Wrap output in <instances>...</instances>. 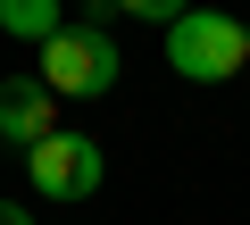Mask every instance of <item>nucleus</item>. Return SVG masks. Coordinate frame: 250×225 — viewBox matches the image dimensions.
Masks as SVG:
<instances>
[{"mask_svg":"<svg viewBox=\"0 0 250 225\" xmlns=\"http://www.w3.org/2000/svg\"><path fill=\"white\" fill-rule=\"evenodd\" d=\"M167 67H175L184 83H233V75L250 67V34H242V17H217V9L175 17V25H167Z\"/></svg>","mask_w":250,"mask_h":225,"instance_id":"1","label":"nucleus"},{"mask_svg":"<svg viewBox=\"0 0 250 225\" xmlns=\"http://www.w3.org/2000/svg\"><path fill=\"white\" fill-rule=\"evenodd\" d=\"M117 67H125V59H117V42H108L92 17H83V25L67 17V34L42 42V83H50V100H100V92L117 83Z\"/></svg>","mask_w":250,"mask_h":225,"instance_id":"2","label":"nucleus"},{"mask_svg":"<svg viewBox=\"0 0 250 225\" xmlns=\"http://www.w3.org/2000/svg\"><path fill=\"white\" fill-rule=\"evenodd\" d=\"M25 175H34V192H42V200H92V192H100V142L59 125L50 142H34V150H25Z\"/></svg>","mask_w":250,"mask_h":225,"instance_id":"3","label":"nucleus"},{"mask_svg":"<svg viewBox=\"0 0 250 225\" xmlns=\"http://www.w3.org/2000/svg\"><path fill=\"white\" fill-rule=\"evenodd\" d=\"M50 134H59V100H50V83H42V75H9V83H0V142L25 159V150L50 142Z\"/></svg>","mask_w":250,"mask_h":225,"instance_id":"4","label":"nucleus"},{"mask_svg":"<svg viewBox=\"0 0 250 225\" xmlns=\"http://www.w3.org/2000/svg\"><path fill=\"white\" fill-rule=\"evenodd\" d=\"M0 34H17V42H50V34H67V0H0Z\"/></svg>","mask_w":250,"mask_h":225,"instance_id":"5","label":"nucleus"},{"mask_svg":"<svg viewBox=\"0 0 250 225\" xmlns=\"http://www.w3.org/2000/svg\"><path fill=\"white\" fill-rule=\"evenodd\" d=\"M108 9H117V17H134V25H159V34H167L175 17H192V0H108Z\"/></svg>","mask_w":250,"mask_h":225,"instance_id":"6","label":"nucleus"},{"mask_svg":"<svg viewBox=\"0 0 250 225\" xmlns=\"http://www.w3.org/2000/svg\"><path fill=\"white\" fill-rule=\"evenodd\" d=\"M0 225H34V208H17V200H0Z\"/></svg>","mask_w":250,"mask_h":225,"instance_id":"7","label":"nucleus"},{"mask_svg":"<svg viewBox=\"0 0 250 225\" xmlns=\"http://www.w3.org/2000/svg\"><path fill=\"white\" fill-rule=\"evenodd\" d=\"M242 34H250V17H242Z\"/></svg>","mask_w":250,"mask_h":225,"instance_id":"8","label":"nucleus"}]
</instances>
